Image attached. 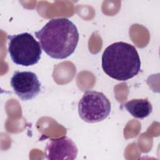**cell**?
<instances>
[{
    "instance_id": "obj_1",
    "label": "cell",
    "mask_w": 160,
    "mask_h": 160,
    "mask_svg": "<svg viewBox=\"0 0 160 160\" xmlns=\"http://www.w3.org/2000/svg\"><path fill=\"white\" fill-rule=\"evenodd\" d=\"M42 50L51 58L62 59L75 51L79 32L75 24L66 18L49 20L39 31L35 32Z\"/></svg>"
},
{
    "instance_id": "obj_2",
    "label": "cell",
    "mask_w": 160,
    "mask_h": 160,
    "mask_svg": "<svg viewBox=\"0 0 160 160\" xmlns=\"http://www.w3.org/2000/svg\"><path fill=\"white\" fill-rule=\"evenodd\" d=\"M102 68L109 77L121 81L132 78L141 69V61L135 47L124 42L108 46L102 55Z\"/></svg>"
},
{
    "instance_id": "obj_3",
    "label": "cell",
    "mask_w": 160,
    "mask_h": 160,
    "mask_svg": "<svg viewBox=\"0 0 160 160\" xmlns=\"http://www.w3.org/2000/svg\"><path fill=\"white\" fill-rule=\"evenodd\" d=\"M8 38V52L13 62L23 66L38 62L42 54L41 47L32 34L22 32Z\"/></svg>"
},
{
    "instance_id": "obj_4",
    "label": "cell",
    "mask_w": 160,
    "mask_h": 160,
    "mask_svg": "<svg viewBox=\"0 0 160 160\" xmlns=\"http://www.w3.org/2000/svg\"><path fill=\"white\" fill-rule=\"evenodd\" d=\"M111 105L101 92L86 91L78 102V113L85 122L94 123L105 119L111 112Z\"/></svg>"
},
{
    "instance_id": "obj_5",
    "label": "cell",
    "mask_w": 160,
    "mask_h": 160,
    "mask_svg": "<svg viewBox=\"0 0 160 160\" xmlns=\"http://www.w3.org/2000/svg\"><path fill=\"white\" fill-rule=\"evenodd\" d=\"M10 83L14 92L22 101L33 99L41 91V83L36 74L31 71H15Z\"/></svg>"
},
{
    "instance_id": "obj_6",
    "label": "cell",
    "mask_w": 160,
    "mask_h": 160,
    "mask_svg": "<svg viewBox=\"0 0 160 160\" xmlns=\"http://www.w3.org/2000/svg\"><path fill=\"white\" fill-rule=\"evenodd\" d=\"M77 155L75 143L66 136L49 139L45 148V156L50 160H73Z\"/></svg>"
},
{
    "instance_id": "obj_7",
    "label": "cell",
    "mask_w": 160,
    "mask_h": 160,
    "mask_svg": "<svg viewBox=\"0 0 160 160\" xmlns=\"http://www.w3.org/2000/svg\"><path fill=\"white\" fill-rule=\"evenodd\" d=\"M126 110L135 118L143 119L152 111V106L148 98L134 99L124 104Z\"/></svg>"
}]
</instances>
